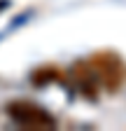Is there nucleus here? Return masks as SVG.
<instances>
[{"label": "nucleus", "instance_id": "39448f33", "mask_svg": "<svg viewBox=\"0 0 126 131\" xmlns=\"http://www.w3.org/2000/svg\"><path fill=\"white\" fill-rule=\"evenodd\" d=\"M30 14H33V9H26V12H23V14H19V16H17V19H14V21H12V24H9V28H17V26H19V24H26V21H28V19H30Z\"/></svg>", "mask_w": 126, "mask_h": 131}, {"label": "nucleus", "instance_id": "f257e3e1", "mask_svg": "<svg viewBox=\"0 0 126 131\" xmlns=\"http://www.w3.org/2000/svg\"><path fill=\"white\" fill-rule=\"evenodd\" d=\"M5 115L21 129L28 131H52L58 126V119L44 105L28 101V98H14L5 105Z\"/></svg>", "mask_w": 126, "mask_h": 131}, {"label": "nucleus", "instance_id": "f03ea898", "mask_svg": "<svg viewBox=\"0 0 126 131\" xmlns=\"http://www.w3.org/2000/svg\"><path fill=\"white\" fill-rule=\"evenodd\" d=\"M86 61L91 63L103 91H107V94L121 91L124 82H126V61L119 56V52H115V49H98Z\"/></svg>", "mask_w": 126, "mask_h": 131}, {"label": "nucleus", "instance_id": "20e7f679", "mask_svg": "<svg viewBox=\"0 0 126 131\" xmlns=\"http://www.w3.org/2000/svg\"><path fill=\"white\" fill-rule=\"evenodd\" d=\"M56 82L68 87V73H63L54 63H44V66H40V68H35L33 73H30V84H33L35 89H44L49 84H56Z\"/></svg>", "mask_w": 126, "mask_h": 131}, {"label": "nucleus", "instance_id": "7ed1b4c3", "mask_svg": "<svg viewBox=\"0 0 126 131\" xmlns=\"http://www.w3.org/2000/svg\"><path fill=\"white\" fill-rule=\"evenodd\" d=\"M68 80L75 84V91L80 94L84 101H89V103L98 101V96H100V82H98V77H96V73H93L89 61H75L70 66Z\"/></svg>", "mask_w": 126, "mask_h": 131}, {"label": "nucleus", "instance_id": "423d86ee", "mask_svg": "<svg viewBox=\"0 0 126 131\" xmlns=\"http://www.w3.org/2000/svg\"><path fill=\"white\" fill-rule=\"evenodd\" d=\"M9 5H12V0H0V12L9 9Z\"/></svg>", "mask_w": 126, "mask_h": 131}]
</instances>
